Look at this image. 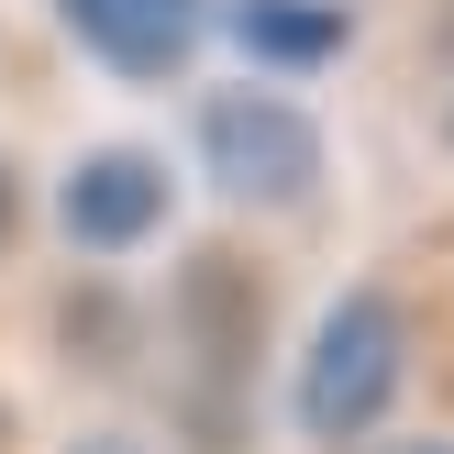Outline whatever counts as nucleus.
Listing matches in <instances>:
<instances>
[{
  "label": "nucleus",
  "mask_w": 454,
  "mask_h": 454,
  "mask_svg": "<svg viewBox=\"0 0 454 454\" xmlns=\"http://www.w3.org/2000/svg\"><path fill=\"white\" fill-rule=\"evenodd\" d=\"M167 167H155L145 145H100L89 167H67V189H56V222H67V244L78 255H133V244H155L167 233Z\"/></svg>",
  "instance_id": "obj_3"
},
{
  "label": "nucleus",
  "mask_w": 454,
  "mask_h": 454,
  "mask_svg": "<svg viewBox=\"0 0 454 454\" xmlns=\"http://www.w3.org/2000/svg\"><path fill=\"white\" fill-rule=\"evenodd\" d=\"M200 12H211V0H67V34L100 67H122V78H167L200 44Z\"/></svg>",
  "instance_id": "obj_4"
},
{
  "label": "nucleus",
  "mask_w": 454,
  "mask_h": 454,
  "mask_svg": "<svg viewBox=\"0 0 454 454\" xmlns=\"http://www.w3.org/2000/svg\"><path fill=\"white\" fill-rule=\"evenodd\" d=\"M0 244H12V177H0Z\"/></svg>",
  "instance_id": "obj_7"
},
{
  "label": "nucleus",
  "mask_w": 454,
  "mask_h": 454,
  "mask_svg": "<svg viewBox=\"0 0 454 454\" xmlns=\"http://www.w3.org/2000/svg\"><path fill=\"white\" fill-rule=\"evenodd\" d=\"M399 377H411V322H399V300L388 288H344V300L322 310V333H310V355H300V433L355 443L399 399Z\"/></svg>",
  "instance_id": "obj_1"
},
{
  "label": "nucleus",
  "mask_w": 454,
  "mask_h": 454,
  "mask_svg": "<svg viewBox=\"0 0 454 454\" xmlns=\"http://www.w3.org/2000/svg\"><path fill=\"white\" fill-rule=\"evenodd\" d=\"M399 454H454V443H399Z\"/></svg>",
  "instance_id": "obj_8"
},
{
  "label": "nucleus",
  "mask_w": 454,
  "mask_h": 454,
  "mask_svg": "<svg viewBox=\"0 0 454 454\" xmlns=\"http://www.w3.org/2000/svg\"><path fill=\"white\" fill-rule=\"evenodd\" d=\"M200 167H211L222 200L278 211V200H300L310 177H322V133H310V111L278 100V89H211V100H200Z\"/></svg>",
  "instance_id": "obj_2"
},
{
  "label": "nucleus",
  "mask_w": 454,
  "mask_h": 454,
  "mask_svg": "<svg viewBox=\"0 0 454 454\" xmlns=\"http://www.w3.org/2000/svg\"><path fill=\"white\" fill-rule=\"evenodd\" d=\"M233 34H244V56H255V67H300V78H310V67L344 56L355 22H344V0H244Z\"/></svg>",
  "instance_id": "obj_5"
},
{
  "label": "nucleus",
  "mask_w": 454,
  "mask_h": 454,
  "mask_svg": "<svg viewBox=\"0 0 454 454\" xmlns=\"http://www.w3.org/2000/svg\"><path fill=\"white\" fill-rule=\"evenodd\" d=\"M78 454H145V443H122V433H89V443H78Z\"/></svg>",
  "instance_id": "obj_6"
}]
</instances>
